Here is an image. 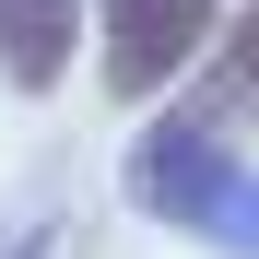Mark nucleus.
<instances>
[{"label": "nucleus", "mask_w": 259, "mask_h": 259, "mask_svg": "<svg viewBox=\"0 0 259 259\" xmlns=\"http://www.w3.org/2000/svg\"><path fill=\"white\" fill-rule=\"evenodd\" d=\"M200 118L224 130V118H259V12L224 35V59H212V82H200Z\"/></svg>", "instance_id": "nucleus-3"}, {"label": "nucleus", "mask_w": 259, "mask_h": 259, "mask_svg": "<svg viewBox=\"0 0 259 259\" xmlns=\"http://www.w3.org/2000/svg\"><path fill=\"white\" fill-rule=\"evenodd\" d=\"M82 48V0H0V82H24V95H48Z\"/></svg>", "instance_id": "nucleus-2"}, {"label": "nucleus", "mask_w": 259, "mask_h": 259, "mask_svg": "<svg viewBox=\"0 0 259 259\" xmlns=\"http://www.w3.org/2000/svg\"><path fill=\"white\" fill-rule=\"evenodd\" d=\"M212 12L224 0H95V48H106V95H165L200 48H212Z\"/></svg>", "instance_id": "nucleus-1"}]
</instances>
